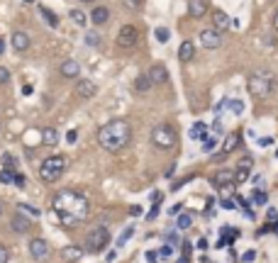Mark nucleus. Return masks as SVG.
Segmentation results:
<instances>
[{
	"label": "nucleus",
	"instance_id": "nucleus-1",
	"mask_svg": "<svg viewBox=\"0 0 278 263\" xmlns=\"http://www.w3.org/2000/svg\"><path fill=\"white\" fill-rule=\"evenodd\" d=\"M51 215L64 226L80 225L88 217V200L76 190H59L51 200Z\"/></svg>",
	"mask_w": 278,
	"mask_h": 263
},
{
	"label": "nucleus",
	"instance_id": "nucleus-2",
	"mask_svg": "<svg viewBox=\"0 0 278 263\" xmlns=\"http://www.w3.org/2000/svg\"><path fill=\"white\" fill-rule=\"evenodd\" d=\"M98 144L110 153H118L132 144V124L127 119H110L98 129Z\"/></svg>",
	"mask_w": 278,
	"mask_h": 263
},
{
	"label": "nucleus",
	"instance_id": "nucleus-3",
	"mask_svg": "<svg viewBox=\"0 0 278 263\" xmlns=\"http://www.w3.org/2000/svg\"><path fill=\"white\" fill-rule=\"evenodd\" d=\"M246 88H249L251 98H256V100H266V98H269V95H274V90H276V78H274L271 71L259 69V71H254V74L249 75Z\"/></svg>",
	"mask_w": 278,
	"mask_h": 263
},
{
	"label": "nucleus",
	"instance_id": "nucleus-4",
	"mask_svg": "<svg viewBox=\"0 0 278 263\" xmlns=\"http://www.w3.org/2000/svg\"><path fill=\"white\" fill-rule=\"evenodd\" d=\"M66 166H69V158L56 153V156H49L44 158V163L40 166V178L44 183H56L64 173H66Z\"/></svg>",
	"mask_w": 278,
	"mask_h": 263
},
{
	"label": "nucleus",
	"instance_id": "nucleus-5",
	"mask_svg": "<svg viewBox=\"0 0 278 263\" xmlns=\"http://www.w3.org/2000/svg\"><path fill=\"white\" fill-rule=\"evenodd\" d=\"M152 144L159 151H171L178 144V134H176V129L168 127V124H157V127L152 129Z\"/></svg>",
	"mask_w": 278,
	"mask_h": 263
},
{
	"label": "nucleus",
	"instance_id": "nucleus-6",
	"mask_svg": "<svg viewBox=\"0 0 278 263\" xmlns=\"http://www.w3.org/2000/svg\"><path fill=\"white\" fill-rule=\"evenodd\" d=\"M108 241H110V234H108V229H105V226H93V231L88 234L85 251H90V254H100V251L108 246Z\"/></svg>",
	"mask_w": 278,
	"mask_h": 263
},
{
	"label": "nucleus",
	"instance_id": "nucleus-7",
	"mask_svg": "<svg viewBox=\"0 0 278 263\" xmlns=\"http://www.w3.org/2000/svg\"><path fill=\"white\" fill-rule=\"evenodd\" d=\"M137 39H139V30L134 27V25H122L118 32V46L122 49H129V46H134L137 44Z\"/></svg>",
	"mask_w": 278,
	"mask_h": 263
},
{
	"label": "nucleus",
	"instance_id": "nucleus-8",
	"mask_svg": "<svg viewBox=\"0 0 278 263\" xmlns=\"http://www.w3.org/2000/svg\"><path fill=\"white\" fill-rule=\"evenodd\" d=\"M200 44L207 49V51H212V49H220L222 46V35L217 32V30H202L200 32Z\"/></svg>",
	"mask_w": 278,
	"mask_h": 263
},
{
	"label": "nucleus",
	"instance_id": "nucleus-9",
	"mask_svg": "<svg viewBox=\"0 0 278 263\" xmlns=\"http://www.w3.org/2000/svg\"><path fill=\"white\" fill-rule=\"evenodd\" d=\"M30 254H32V259H35V261H46V259H49V254H51V249H49L46 239H32V241H30Z\"/></svg>",
	"mask_w": 278,
	"mask_h": 263
},
{
	"label": "nucleus",
	"instance_id": "nucleus-10",
	"mask_svg": "<svg viewBox=\"0 0 278 263\" xmlns=\"http://www.w3.org/2000/svg\"><path fill=\"white\" fill-rule=\"evenodd\" d=\"M251 166H254L251 156H244V158L239 161L237 171H235V186H241V183H246V178H249V173H251Z\"/></svg>",
	"mask_w": 278,
	"mask_h": 263
},
{
	"label": "nucleus",
	"instance_id": "nucleus-11",
	"mask_svg": "<svg viewBox=\"0 0 278 263\" xmlns=\"http://www.w3.org/2000/svg\"><path fill=\"white\" fill-rule=\"evenodd\" d=\"M212 183H215V188H220V190L232 188V186H235V171H230V168L217 171V173H215V178H212Z\"/></svg>",
	"mask_w": 278,
	"mask_h": 263
},
{
	"label": "nucleus",
	"instance_id": "nucleus-12",
	"mask_svg": "<svg viewBox=\"0 0 278 263\" xmlns=\"http://www.w3.org/2000/svg\"><path fill=\"white\" fill-rule=\"evenodd\" d=\"M98 93V88H95V83L93 80H88V78H80L79 83H76V95L83 98V100H88V98H93Z\"/></svg>",
	"mask_w": 278,
	"mask_h": 263
},
{
	"label": "nucleus",
	"instance_id": "nucleus-13",
	"mask_svg": "<svg viewBox=\"0 0 278 263\" xmlns=\"http://www.w3.org/2000/svg\"><path fill=\"white\" fill-rule=\"evenodd\" d=\"M149 80L154 83V85H163V83H168V71H166V66L163 64H154L152 69H149Z\"/></svg>",
	"mask_w": 278,
	"mask_h": 263
},
{
	"label": "nucleus",
	"instance_id": "nucleus-14",
	"mask_svg": "<svg viewBox=\"0 0 278 263\" xmlns=\"http://www.w3.org/2000/svg\"><path fill=\"white\" fill-rule=\"evenodd\" d=\"M207 7H210L207 0H188V15H191L193 20L205 17V15H207Z\"/></svg>",
	"mask_w": 278,
	"mask_h": 263
},
{
	"label": "nucleus",
	"instance_id": "nucleus-15",
	"mask_svg": "<svg viewBox=\"0 0 278 263\" xmlns=\"http://www.w3.org/2000/svg\"><path fill=\"white\" fill-rule=\"evenodd\" d=\"M212 30H217L220 35L230 30V15L222 10H212Z\"/></svg>",
	"mask_w": 278,
	"mask_h": 263
},
{
	"label": "nucleus",
	"instance_id": "nucleus-16",
	"mask_svg": "<svg viewBox=\"0 0 278 263\" xmlns=\"http://www.w3.org/2000/svg\"><path fill=\"white\" fill-rule=\"evenodd\" d=\"M12 46H15V51H20V54H25L30 46H32V39L30 35H25V32H12Z\"/></svg>",
	"mask_w": 278,
	"mask_h": 263
},
{
	"label": "nucleus",
	"instance_id": "nucleus-17",
	"mask_svg": "<svg viewBox=\"0 0 278 263\" xmlns=\"http://www.w3.org/2000/svg\"><path fill=\"white\" fill-rule=\"evenodd\" d=\"M30 226H32V222H30V217H25V215H15L12 222H10V229H12L15 234H27Z\"/></svg>",
	"mask_w": 278,
	"mask_h": 263
},
{
	"label": "nucleus",
	"instance_id": "nucleus-18",
	"mask_svg": "<svg viewBox=\"0 0 278 263\" xmlns=\"http://www.w3.org/2000/svg\"><path fill=\"white\" fill-rule=\"evenodd\" d=\"M108 20H110V7H108V5L93 7V12H90V22H93V25H105Z\"/></svg>",
	"mask_w": 278,
	"mask_h": 263
},
{
	"label": "nucleus",
	"instance_id": "nucleus-19",
	"mask_svg": "<svg viewBox=\"0 0 278 263\" xmlns=\"http://www.w3.org/2000/svg\"><path fill=\"white\" fill-rule=\"evenodd\" d=\"M178 59H181L183 64H188V61L196 59V44H193L191 39H186V41L178 46Z\"/></svg>",
	"mask_w": 278,
	"mask_h": 263
},
{
	"label": "nucleus",
	"instance_id": "nucleus-20",
	"mask_svg": "<svg viewBox=\"0 0 278 263\" xmlns=\"http://www.w3.org/2000/svg\"><path fill=\"white\" fill-rule=\"evenodd\" d=\"M239 142H241V137H239V132H232V134H227V139H225V144H222V153L217 156V158H222V156H227V153H232V151L239 147Z\"/></svg>",
	"mask_w": 278,
	"mask_h": 263
},
{
	"label": "nucleus",
	"instance_id": "nucleus-21",
	"mask_svg": "<svg viewBox=\"0 0 278 263\" xmlns=\"http://www.w3.org/2000/svg\"><path fill=\"white\" fill-rule=\"evenodd\" d=\"M61 75L64 78H79L80 75V66H79V61H74V59H69V61H64L61 64Z\"/></svg>",
	"mask_w": 278,
	"mask_h": 263
},
{
	"label": "nucleus",
	"instance_id": "nucleus-22",
	"mask_svg": "<svg viewBox=\"0 0 278 263\" xmlns=\"http://www.w3.org/2000/svg\"><path fill=\"white\" fill-rule=\"evenodd\" d=\"M61 259L64 261H71V263H76L83 259V249L80 246H64L61 249Z\"/></svg>",
	"mask_w": 278,
	"mask_h": 263
},
{
	"label": "nucleus",
	"instance_id": "nucleus-23",
	"mask_svg": "<svg viewBox=\"0 0 278 263\" xmlns=\"http://www.w3.org/2000/svg\"><path fill=\"white\" fill-rule=\"evenodd\" d=\"M56 142H59V132H56V127H44V129H41V144L54 147Z\"/></svg>",
	"mask_w": 278,
	"mask_h": 263
},
{
	"label": "nucleus",
	"instance_id": "nucleus-24",
	"mask_svg": "<svg viewBox=\"0 0 278 263\" xmlns=\"http://www.w3.org/2000/svg\"><path fill=\"white\" fill-rule=\"evenodd\" d=\"M152 85H154V83L149 80V75H147V74L139 75V78L134 80V90H137V93H147V90H149Z\"/></svg>",
	"mask_w": 278,
	"mask_h": 263
},
{
	"label": "nucleus",
	"instance_id": "nucleus-25",
	"mask_svg": "<svg viewBox=\"0 0 278 263\" xmlns=\"http://www.w3.org/2000/svg\"><path fill=\"white\" fill-rule=\"evenodd\" d=\"M205 132H207V124H205V122H196V124L191 127V139H205V137H207Z\"/></svg>",
	"mask_w": 278,
	"mask_h": 263
},
{
	"label": "nucleus",
	"instance_id": "nucleus-26",
	"mask_svg": "<svg viewBox=\"0 0 278 263\" xmlns=\"http://www.w3.org/2000/svg\"><path fill=\"white\" fill-rule=\"evenodd\" d=\"M40 12H41V17L49 22V27H59V17H56L49 7H40Z\"/></svg>",
	"mask_w": 278,
	"mask_h": 263
},
{
	"label": "nucleus",
	"instance_id": "nucleus-27",
	"mask_svg": "<svg viewBox=\"0 0 278 263\" xmlns=\"http://www.w3.org/2000/svg\"><path fill=\"white\" fill-rule=\"evenodd\" d=\"M17 210H20L22 215L32 217V220H35V217H40V210H37V207H30V205H25V202H20V205H17Z\"/></svg>",
	"mask_w": 278,
	"mask_h": 263
},
{
	"label": "nucleus",
	"instance_id": "nucleus-28",
	"mask_svg": "<svg viewBox=\"0 0 278 263\" xmlns=\"http://www.w3.org/2000/svg\"><path fill=\"white\" fill-rule=\"evenodd\" d=\"M251 202H254V205H266V202H269V197H266V192H264V190H254Z\"/></svg>",
	"mask_w": 278,
	"mask_h": 263
},
{
	"label": "nucleus",
	"instance_id": "nucleus-29",
	"mask_svg": "<svg viewBox=\"0 0 278 263\" xmlns=\"http://www.w3.org/2000/svg\"><path fill=\"white\" fill-rule=\"evenodd\" d=\"M215 147H217V139H215L212 134L202 139V151H205V153H210V151H215Z\"/></svg>",
	"mask_w": 278,
	"mask_h": 263
},
{
	"label": "nucleus",
	"instance_id": "nucleus-30",
	"mask_svg": "<svg viewBox=\"0 0 278 263\" xmlns=\"http://www.w3.org/2000/svg\"><path fill=\"white\" fill-rule=\"evenodd\" d=\"M0 183H5V186L15 183V171H7V168H2V171H0Z\"/></svg>",
	"mask_w": 278,
	"mask_h": 263
},
{
	"label": "nucleus",
	"instance_id": "nucleus-31",
	"mask_svg": "<svg viewBox=\"0 0 278 263\" xmlns=\"http://www.w3.org/2000/svg\"><path fill=\"white\" fill-rule=\"evenodd\" d=\"M71 20L79 25V27H83L85 22H88V17H85V12H80V10H71Z\"/></svg>",
	"mask_w": 278,
	"mask_h": 263
},
{
	"label": "nucleus",
	"instance_id": "nucleus-32",
	"mask_svg": "<svg viewBox=\"0 0 278 263\" xmlns=\"http://www.w3.org/2000/svg\"><path fill=\"white\" fill-rule=\"evenodd\" d=\"M132 234H134V225H129V226H127V229H124V231H122V234H119V239H118V246H124V244H127V239H129Z\"/></svg>",
	"mask_w": 278,
	"mask_h": 263
},
{
	"label": "nucleus",
	"instance_id": "nucleus-33",
	"mask_svg": "<svg viewBox=\"0 0 278 263\" xmlns=\"http://www.w3.org/2000/svg\"><path fill=\"white\" fill-rule=\"evenodd\" d=\"M191 225H193V217H191L188 212H186V215H181V217H178V222H176V226H178V229H188Z\"/></svg>",
	"mask_w": 278,
	"mask_h": 263
},
{
	"label": "nucleus",
	"instance_id": "nucleus-34",
	"mask_svg": "<svg viewBox=\"0 0 278 263\" xmlns=\"http://www.w3.org/2000/svg\"><path fill=\"white\" fill-rule=\"evenodd\" d=\"M127 10H142L144 7V0H122Z\"/></svg>",
	"mask_w": 278,
	"mask_h": 263
},
{
	"label": "nucleus",
	"instance_id": "nucleus-35",
	"mask_svg": "<svg viewBox=\"0 0 278 263\" xmlns=\"http://www.w3.org/2000/svg\"><path fill=\"white\" fill-rule=\"evenodd\" d=\"M85 44H88V46H100V37H98L95 32H88V35H85Z\"/></svg>",
	"mask_w": 278,
	"mask_h": 263
},
{
	"label": "nucleus",
	"instance_id": "nucleus-36",
	"mask_svg": "<svg viewBox=\"0 0 278 263\" xmlns=\"http://www.w3.org/2000/svg\"><path fill=\"white\" fill-rule=\"evenodd\" d=\"M2 166H5L7 171H12V168H15V158H12L10 153H2Z\"/></svg>",
	"mask_w": 278,
	"mask_h": 263
},
{
	"label": "nucleus",
	"instance_id": "nucleus-37",
	"mask_svg": "<svg viewBox=\"0 0 278 263\" xmlns=\"http://www.w3.org/2000/svg\"><path fill=\"white\" fill-rule=\"evenodd\" d=\"M232 113H235V114L244 113V103H241V100H232Z\"/></svg>",
	"mask_w": 278,
	"mask_h": 263
},
{
	"label": "nucleus",
	"instance_id": "nucleus-38",
	"mask_svg": "<svg viewBox=\"0 0 278 263\" xmlns=\"http://www.w3.org/2000/svg\"><path fill=\"white\" fill-rule=\"evenodd\" d=\"M7 80H10V71H7V69H2V66H0V85H5V83H7Z\"/></svg>",
	"mask_w": 278,
	"mask_h": 263
},
{
	"label": "nucleus",
	"instance_id": "nucleus-39",
	"mask_svg": "<svg viewBox=\"0 0 278 263\" xmlns=\"http://www.w3.org/2000/svg\"><path fill=\"white\" fill-rule=\"evenodd\" d=\"M157 39H159V41H166V39H168V30H166V27H159V30H157Z\"/></svg>",
	"mask_w": 278,
	"mask_h": 263
},
{
	"label": "nucleus",
	"instance_id": "nucleus-40",
	"mask_svg": "<svg viewBox=\"0 0 278 263\" xmlns=\"http://www.w3.org/2000/svg\"><path fill=\"white\" fill-rule=\"evenodd\" d=\"M10 261V254H7V249L0 244V263H7Z\"/></svg>",
	"mask_w": 278,
	"mask_h": 263
},
{
	"label": "nucleus",
	"instance_id": "nucleus-41",
	"mask_svg": "<svg viewBox=\"0 0 278 263\" xmlns=\"http://www.w3.org/2000/svg\"><path fill=\"white\" fill-rule=\"evenodd\" d=\"M76 139H79V132H76V129H71V132L66 134V142H69V144H76Z\"/></svg>",
	"mask_w": 278,
	"mask_h": 263
},
{
	"label": "nucleus",
	"instance_id": "nucleus-42",
	"mask_svg": "<svg viewBox=\"0 0 278 263\" xmlns=\"http://www.w3.org/2000/svg\"><path fill=\"white\" fill-rule=\"evenodd\" d=\"M254 259H256V251H246V254L241 256V261H244V263H251Z\"/></svg>",
	"mask_w": 278,
	"mask_h": 263
},
{
	"label": "nucleus",
	"instance_id": "nucleus-43",
	"mask_svg": "<svg viewBox=\"0 0 278 263\" xmlns=\"http://www.w3.org/2000/svg\"><path fill=\"white\" fill-rule=\"evenodd\" d=\"M147 261H149V263H159V254H157V251H147Z\"/></svg>",
	"mask_w": 278,
	"mask_h": 263
},
{
	"label": "nucleus",
	"instance_id": "nucleus-44",
	"mask_svg": "<svg viewBox=\"0 0 278 263\" xmlns=\"http://www.w3.org/2000/svg\"><path fill=\"white\" fill-rule=\"evenodd\" d=\"M15 186L17 188H25V176L22 173H15Z\"/></svg>",
	"mask_w": 278,
	"mask_h": 263
},
{
	"label": "nucleus",
	"instance_id": "nucleus-45",
	"mask_svg": "<svg viewBox=\"0 0 278 263\" xmlns=\"http://www.w3.org/2000/svg\"><path fill=\"white\" fill-rule=\"evenodd\" d=\"M222 207H225V210H235L237 205H235V200H222Z\"/></svg>",
	"mask_w": 278,
	"mask_h": 263
},
{
	"label": "nucleus",
	"instance_id": "nucleus-46",
	"mask_svg": "<svg viewBox=\"0 0 278 263\" xmlns=\"http://www.w3.org/2000/svg\"><path fill=\"white\" fill-rule=\"evenodd\" d=\"M157 215H159V205H154V207L149 210V215H147V217H149V220H154Z\"/></svg>",
	"mask_w": 278,
	"mask_h": 263
},
{
	"label": "nucleus",
	"instance_id": "nucleus-47",
	"mask_svg": "<svg viewBox=\"0 0 278 263\" xmlns=\"http://www.w3.org/2000/svg\"><path fill=\"white\" fill-rule=\"evenodd\" d=\"M171 251H173V249H171V246H161L159 256H171Z\"/></svg>",
	"mask_w": 278,
	"mask_h": 263
},
{
	"label": "nucleus",
	"instance_id": "nucleus-48",
	"mask_svg": "<svg viewBox=\"0 0 278 263\" xmlns=\"http://www.w3.org/2000/svg\"><path fill=\"white\" fill-rule=\"evenodd\" d=\"M129 215H134V217H137V215H142V207H137V205H134V207L129 210Z\"/></svg>",
	"mask_w": 278,
	"mask_h": 263
},
{
	"label": "nucleus",
	"instance_id": "nucleus-49",
	"mask_svg": "<svg viewBox=\"0 0 278 263\" xmlns=\"http://www.w3.org/2000/svg\"><path fill=\"white\" fill-rule=\"evenodd\" d=\"M22 95H32V85H25L22 88Z\"/></svg>",
	"mask_w": 278,
	"mask_h": 263
},
{
	"label": "nucleus",
	"instance_id": "nucleus-50",
	"mask_svg": "<svg viewBox=\"0 0 278 263\" xmlns=\"http://www.w3.org/2000/svg\"><path fill=\"white\" fill-rule=\"evenodd\" d=\"M274 27H276V32H278V10H276V15H274Z\"/></svg>",
	"mask_w": 278,
	"mask_h": 263
},
{
	"label": "nucleus",
	"instance_id": "nucleus-51",
	"mask_svg": "<svg viewBox=\"0 0 278 263\" xmlns=\"http://www.w3.org/2000/svg\"><path fill=\"white\" fill-rule=\"evenodd\" d=\"M5 51V41H2V37H0V54Z\"/></svg>",
	"mask_w": 278,
	"mask_h": 263
},
{
	"label": "nucleus",
	"instance_id": "nucleus-52",
	"mask_svg": "<svg viewBox=\"0 0 278 263\" xmlns=\"http://www.w3.org/2000/svg\"><path fill=\"white\" fill-rule=\"evenodd\" d=\"M25 2H37V0H25Z\"/></svg>",
	"mask_w": 278,
	"mask_h": 263
},
{
	"label": "nucleus",
	"instance_id": "nucleus-53",
	"mask_svg": "<svg viewBox=\"0 0 278 263\" xmlns=\"http://www.w3.org/2000/svg\"><path fill=\"white\" fill-rule=\"evenodd\" d=\"M0 215H2V202H0Z\"/></svg>",
	"mask_w": 278,
	"mask_h": 263
},
{
	"label": "nucleus",
	"instance_id": "nucleus-54",
	"mask_svg": "<svg viewBox=\"0 0 278 263\" xmlns=\"http://www.w3.org/2000/svg\"><path fill=\"white\" fill-rule=\"evenodd\" d=\"M80 2H93V0H80Z\"/></svg>",
	"mask_w": 278,
	"mask_h": 263
}]
</instances>
